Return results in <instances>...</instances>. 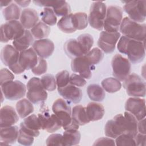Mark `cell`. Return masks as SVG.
<instances>
[{
    "instance_id": "41",
    "label": "cell",
    "mask_w": 146,
    "mask_h": 146,
    "mask_svg": "<svg viewBox=\"0 0 146 146\" xmlns=\"http://www.w3.org/2000/svg\"><path fill=\"white\" fill-rule=\"evenodd\" d=\"M40 80L42 85L46 90L53 91L56 89L57 85L55 78L53 75L47 74L42 76Z\"/></svg>"
},
{
    "instance_id": "22",
    "label": "cell",
    "mask_w": 146,
    "mask_h": 146,
    "mask_svg": "<svg viewBox=\"0 0 146 146\" xmlns=\"http://www.w3.org/2000/svg\"><path fill=\"white\" fill-rule=\"evenodd\" d=\"M38 55L33 47L20 52L19 62L25 70L33 68L38 63Z\"/></svg>"
},
{
    "instance_id": "46",
    "label": "cell",
    "mask_w": 146,
    "mask_h": 146,
    "mask_svg": "<svg viewBox=\"0 0 146 146\" xmlns=\"http://www.w3.org/2000/svg\"><path fill=\"white\" fill-rule=\"evenodd\" d=\"M46 143L47 145L63 146L62 135L59 133H52L47 138Z\"/></svg>"
},
{
    "instance_id": "4",
    "label": "cell",
    "mask_w": 146,
    "mask_h": 146,
    "mask_svg": "<svg viewBox=\"0 0 146 146\" xmlns=\"http://www.w3.org/2000/svg\"><path fill=\"white\" fill-rule=\"evenodd\" d=\"M119 29L124 36L129 39L140 42L145 40L146 25L145 23L135 22L126 17L123 19Z\"/></svg>"
},
{
    "instance_id": "43",
    "label": "cell",
    "mask_w": 146,
    "mask_h": 146,
    "mask_svg": "<svg viewBox=\"0 0 146 146\" xmlns=\"http://www.w3.org/2000/svg\"><path fill=\"white\" fill-rule=\"evenodd\" d=\"M70 74L67 70H63L56 74L55 79L58 88L63 87L70 83Z\"/></svg>"
},
{
    "instance_id": "44",
    "label": "cell",
    "mask_w": 146,
    "mask_h": 146,
    "mask_svg": "<svg viewBox=\"0 0 146 146\" xmlns=\"http://www.w3.org/2000/svg\"><path fill=\"white\" fill-rule=\"evenodd\" d=\"M47 70V61L42 58L38 57V61L36 65L31 69L33 73L37 76L41 75L46 72Z\"/></svg>"
},
{
    "instance_id": "36",
    "label": "cell",
    "mask_w": 146,
    "mask_h": 146,
    "mask_svg": "<svg viewBox=\"0 0 146 146\" xmlns=\"http://www.w3.org/2000/svg\"><path fill=\"white\" fill-rule=\"evenodd\" d=\"M102 88L108 93H115L119 91L121 88L120 82L115 78L110 77L102 81Z\"/></svg>"
},
{
    "instance_id": "52",
    "label": "cell",
    "mask_w": 146,
    "mask_h": 146,
    "mask_svg": "<svg viewBox=\"0 0 146 146\" xmlns=\"http://www.w3.org/2000/svg\"><path fill=\"white\" fill-rule=\"evenodd\" d=\"M14 2L18 5L23 7L28 6L31 3V1H14Z\"/></svg>"
},
{
    "instance_id": "51",
    "label": "cell",
    "mask_w": 146,
    "mask_h": 146,
    "mask_svg": "<svg viewBox=\"0 0 146 146\" xmlns=\"http://www.w3.org/2000/svg\"><path fill=\"white\" fill-rule=\"evenodd\" d=\"M137 131L139 133L142 134H145V119L144 118L139 120V123H137Z\"/></svg>"
},
{
    "instance_id": "33",
    "label": "cell",
    "mask_w": 146,
    "mask_h": 146,
    "mask_svg": "<svg viewBox=\"0 0 146 146\" xmlns=\"http://www.w3.org/2000/svg\"><path fill=\"white\" fill-rule=\"evenodd\" d=\"M87 92L89 98L94 102H102L106 96L104 89L96 84H90L87 87Z\"/></svg>"
},
{
    "instance_id": "2",
    "label": "cell",
    "mask_w": 146,
    "mask_h": 146,
    "mask_svg": "<svg viewBox=\"0 0 146 146\" xmlns=\"http://www.w3.org/2000/svg\"><path fill=\"white\" fill-rule=\"evenodd\" d=\"M117 48L120 53L127 55L132 64L139 63L145 58V42L131 39L123 35L119 38Z\"/></svg>"
},
{
    "instance_id": "42",
    "label": "cell",
    "mask_w": 146,
    "mask_h": 146,
    "mask_svg": "<svg viewBox=\"0 0 146 146\" xmlns=\"http://www.w3.org/2000/svg\"><path fill=\"white\" fill-rule=\"evenodd\" d=\"M115 144L117 146L136 145L134 137L128 134H121L117 136L115 140Z\"/></svg>"
},
{
    "instance_id": "18",
    "label": "cell",
    "mask_w": 146,
    "mask_h": 146,
    "mask_svg": "<svg viewBox=\"0 0 146 146\" xmlns=\"http://www.w3.org/2000/svg\"><path fill=\"white\" fill-rule=\"evenodd\" d=\"M19 129L33 137H38L41 129L38 116L32 114L25 117L21 123Z\"/></svg>"
},
{
    "instance_id": "12",
    "label": "cell",
    "mask_w": 146,
    "mask_h": 146,
    "mask_svg": "<svg viewBox=\"0 0 146 146\" xmlns=\"http://www.w3.org/2000/svg\"><path fill=\"white\" fill-rule=\"evenodd\" d=\"M2 94L10 100H17L22 98L26 94V87L19 80H12L1 85Z\"/></svg>"
},
{
    "instance_id": "16",
    "label": "cell",
    "mask_w": 146,
    "mask_h": 146,
    "mask_svg": "<svg viewBox=\"0 0 146 146\" xmlns=\"http://www.w3.org/2000/svg\"><path fill=\"white\" fill-rule=\"evenodd\" d=\"M41 129L48 133L54 132L62 127L59 119L54 113L50 115L48 112H44L38 115Z\"/></svg>"
},
{
    "instance_id": "23",
    "label": "cell",
    "mask_w": 146,
    "mask_h": 146,
    "mask_svg": "<svg viewBox=\"0 0 146 146\" xmlns=\"http://www.w3.org/2000/svg\"><path fill=\"white\" fill-rule=\"evenodd\" d=\"M19 117L13 107L5 106L0 111V127L12 126L18 122Z\"/></svg>"
},
{
    "instance_id": "3",
    "label": "cell",
    "mask_w": 146,
    "mask_h": 146,
    "mask_svg": "<svg viewBox=\"0 0 146 146\" xmlns=\"http://www.w3.org/2000/svg\"><path fill=\"white\" fill-rule=\"evenodd\" d=\"M54 113L59 119L62 127L64 130L78 129L79 125L76 123L71 116L70 106L63 99H58L52 106Z\"/></svg>"
},
{
    "instance_id": "45",
    "label": "cell",
    "mask_w": 146,
    "mask_h": 146,
    "mask_svg": "<svg viewBox=\"0 0 146 146\" xmlns=\"http://www.w3.org/2000/svg\"><path fill=\"white\" fill-rule=\"evenodd\" d=\"M34 137H33V136L26 133V132L19 129L17 141L20 144L26 146H29L33 144L34 140Z\"/></svg>"
},
{
    "instance_id": "8",
    "label": "cell",
    "mask_w": 146,
    "mask_h": 146,
    "mask_svg": "<svg viewBox=\"0 0 146 146\" xmlns=\"http://www.w3.org/2000/svg\"><path fill=\"white\" fill-rule=\"evenodd\" d=\"M122 20V8L118 6H110L107 8L103 29L110 33L118 32Z\"/></svg>"
},
{
    "instance_id": "19",
    "label": "cell",
    "mask_w": 146,
    "mask_h": 146,
    "mask_svg": "<svg viewBox=\"0 0 146 146\" xmlns=\"http://www.w3.org/2000/svg\"><path fill=\"white\" fill-rule=\"evenodd\" d=\"M58 91L64 99L74 104L79 103L82 99L81 89L70 83L63 87L58 88Z\"/></svg>"
},
{
    "instance_id": "21",
    "label": "cell",
    "mask_w": 146,
    "mask_h": 146,
    "mask_svg": "<svg viewBox=\"0 0 146 146\" xmlns=\"http://www.w3.org/2000/svg\"><path fill=\"white\" fill-rule=\"evenodd\" d=\"M19 51L13 46L7 44L5 46L1 52V59L2 62L9 68L19 63Z\"/></svg>"
},
{
    "instance_id": "20",
    "label": "cell",
    "mask_w": 146,
    "mask_h": 146,
    "mask_svg": "<svg viewBox=\"0 0 146 146\" xmlns=\"http://www.w3.org/2000/svg\"><path fill=\"white\" fill-rule=\"evenodd\" d=\"M33 48L39 57L43 59L47 58L52 54L54 51V44L49 39H38L34 42Z\"/></svg>"
},
{
    "instance_id": "35",
    "label": "cell",
    "mask_w": 146,
    "mask_h": 146,
    "mask_svg": "<svg viewBox=\"0 0 146 146\" xmlns=\"http://www.w3.org/2000/svg\"><path fill=\"white\" fill-rule=\"evenodd\" d=\"M57 26L62 32L71 34L76 31L72 21V14L62 17L58 22Z\"/></svg>"
},
{
    "instance_id": "25",
    "label": "cell",
    "mask_w": 146,
    "mask_h": 146,
    "mask_svg": "<svg viewBox=\"0 0 146 146\" xmlns=\"http://www.w3.org/2000/svg\"><path fill=\"white\" fill-rule=\"evenodd\" d=\"M19 129L16 125L1 127L0 140L6 145L14 144L18 139Z\"/></svg>"
},
{
    "instance_id": "34",
    "label": "cell",
    "mask_w": 146,
    "mask_h": 146,
    "mask_svg": "<svg viewBox=\"0 0 146 146\" xmlns=\"http://www.w3.org/2000/svg\"><path fill=\"white\" fill-rule=\"evenodd\" d=\"M50 31L51 29L48 25L42 21H39L31 29V33L35 38L42 39L47 37L50 34Z\"/></svg>"
},
{
    "instance_id": "53",
    "label": "cell",
    "mask_w": 146,
    "mask_h": 146,
    "mask_svg": "<svg viewBox=\"0 0 146 146\" xmlns=\"http://www.w3.org/2000/svg\"><path fill=\"white\" fill-rule=\"evenodd\" d=\"M13 2L12 1H1V7L5 6H8L10 4H11Z\"/></svg>"
},
{
    "instance_id": "17",
    "label": "cell",
    "mask_w": 146,
    "mask_h": 146,
    "mask_svg": "<svg viewBox=\"0 0 146 146\" xmlns=\"http://www.w3.org/2000/svg\"><path fill=\"white\" fill-rule=\"evenodd\" d=\"M71 70L74 72L79 73L84 79H89L92 77V68L85 56L72 59L71 64Z\"/></svg>"
},
{
    "instance_id": "37",
    "label": "cell",
    "mask_w": 146,
    "mask_h": 146,
    "mask_svg": "<svg viewBox=\"0 0 146 146\" xmlns=\"http://www.w3.org/2000/svg\"><path fill=\"white\" fill-rule=\"evenodd\" d=\"M72 21L76 30H82L86 29L88 23V16L84 12H78L72 14Z\"/></svg>"
},
{
    "instance_id": "13",
    "label": "cell",
    "mask_w": 146,
    "mask_h": 146,
    "mask_svg": "<svg viewBox=\"0 0 146 146\" xmlns=\"http://www.w3.org/2000/svg\"><path fill=\"white\" fill-rule=\"evenodd\" d=\"M120 37L119 32L110 33L103 31L100 33L98 40V46L103 52L111 54L114 51L119 39Z\"/></svg>"
},
{
    "instance_id": "6",
    "label": "cell",
    "mask_w": 146,
    "mask_h": 146,
    "mask_svg": "<svg viewBox=\"0 0 146 146\" xmlns=\"http://www.w3.org/2000/svg\"><path fill=\"white\" fill-rule=\"evenodd\" d=\"M106 13L107 6L104 2L100 1L94 2L90 7L88 17V21L90 26L99 31L102 30Z\"/></svg>"
},
{
    "instance_id": "15",
    "label": "cell",
    "mask_w": 146,
    "mask_h": 146,
    "mask_svg": "<svg viewBox=\"0 0 146 146\" xmlns=\"http://www.w3.org/2000/svg\"><path fill=\"white\" fill-rule=\"evenodd\" d=\"M33 2L36 6L45 7H52L55 14L58 17H64L71 13L70 5L65 1L36 0Z\"/></svg>"
},
{
    "instance_id": "39",
    "label": "cell",
    "mask_w": 146,
    "mask_h": 146,
    "mask_svg": "<svg viewBox=\"0 0 146 146\" xmlns=\"http://www.w3.org/2000/svg\"><path fill=\"white\" fill-rule=\"evenodd\" d=\"M84 55L91 50L94 44V38L89 34H83L80 35L76 39Z\"/></svg>"
},
{
    "instance_id": "26",
    "label": "cell",
    "mask_w": 146,
    "mask_h": 146,
    "mask_svg": "<svg viewBox=\"0 0 146 146\" xmlns=\"http://www.w3.org/2000/svg\"><path fill=\"white\" fill-rule=\"evenodd\" d=\"M86 113L90 121H95L102 119L104 115L103 106L96 102H90L86 107Z\"/></svg>"
},
{
    "instance_id": "31",
    "label": "cell",
    "mask_w": 146,
    "mask_h": 146,
    "mask_svg": "<svg viewBox=\"0 0 146 146\" xmlns=\"http://www.w3.org/2000/svg\"><path fill=\"white\" fill-rule=\"evenodd\" d=\"M16 110L21 118H25L34 112L33 103L27 99H22L16 104Z\"/></svg>"
},
{
    "instance_id": "48",
    "label": "cell",
    "mask_w": 146,
    "mask_h": 146,
    "mask_svg": "<svg viewBox=\"0 0 146 146\" xmlns=\"http://www.w3.org/2000/svg\"><path fill=\"white\" fill-rule=\"evenodd\" d=\"M70 83L76 87H83L86 84V80L80 75L72 74L70 76Z\"/></svg>"
},
{
    "instance_id": "30",
    "label": "cell",
    "mask_w": 146,
    "mask_h": 146,
    "mask_svg": "<svg viewBox=\"0 0 146 146\" xmlns=\"http://www.w3.org/2000/svg\"><path fill=\"white\" fill-rule=\"evenodd\" d=\"M81 135L78 129L65 130L62 135L63 146L78 145L80 143Z\"/></svg>"
},
{
    "instance_id": "40",
    "label": "cell",
    "mask_w": 146,
    "mask_h": 146,
    "mask_svg": "<svg viewBox=\"0 0 146 146\" xmlns=\"http://www.w3.org/2000/svg\"><path fill=\"white\" fill-rule=\"evenodd\" d=\"M40 16L42 22L48 26H54L56 23V16L50 7H44L40 13Z\"/></svg>"
},
{
    "instance_id": "1",
    "label": "cell",
    "mask_w": 146,
    "mask_h": 146,
    "mask_svg": "<svg viewBox=\"0 0 146 146\" xmlns=\"http://www.w3.org/2000/svg\"><path fill=\"white\" fill-rule=\"evenodd\" d=\"M137 120L128 111L123 114H117L107 121L104 127L106 136L116 139L121 134H128L133 137L137 133Z\"/></svg>"
},
{
    "instance_id": "7",
    "label": "cell",
    "mask_w": 146,
    "mask_h": 146,
    "mask_svg": "<svg viewBox=\"0 0 146 146\" xmlns=\"http://www.w3.org/2000/svg\"><path fill=\"white\" fill-rule=\"evenodd\" d=\"M26 88V96L32 103L39 104L46 100L48 94L42 85L40 79L33 77L27 82Z\"/></svg>"
},
{
    "instance_id": "14",
    "label": "cell",
    "mask_w": 146,
    "mask_h": 146,
    "mask_svg": "<svg viewBox=\"0 0 146 146\" xmlns=\"http://www.w3.org/2000/svg\"><path fill=\"white\" fill-rule=\"evenodd\" d=\"M125 109L139 121L145 117V100L138 97L129 98L125 102Z\"/></svg>"
},
{
    "instance_id": "50",
    "label": "cell",
    "mask_w": 146,
    "mask_h": 146,
    "mask_svg": "<svg viewBox=\"0 0 146 146\" xmlns=\"http://www.w3.org/2000/svg\"><path fill=\"white\" fill-rule=\"evenodd\" d=\"M136 145L145 146L146 145V135L145 134H142L137 132V133L134 137Z\"/></svg>"
},
{
    "instance_id": "27",
    "label": "cell",
    "mask_w": 146,
    "mask_h": 146,
    "mask_svg": "<svg viewBox=\"0 0 146 146\" xmlns=\"http://www.w3.org/2000/svg\"><path fill=\"white\" fill-rule=\"evenodd\" d=\"M33 43V36L31 31L28 30H25L23 35L13 41V46L20 52L29 48Z\"/></svg>"
},
{
    "instance_id": "49",
    "label": "cell",
    "mask_w": 146,
    "mask_h": 146,
    "mask_svg": "<svg viewBox=\"0 0 146 146\" xmlns=\"http://www.w3.org/2000/svg\"><path fill=\"white\" fill-rule=\"evenodd\" d=\"M115 142L114 140L110 137H100L95 140L93 145H112L115 146Z\"/></svg>"
},
{
    "instance_id": "28",
    "label": "cell",
    "mask_w": 146,
    "mask_h": 146,
    "mask_svg": "<svg viewBox=\"0 0 146 146\" xmlns=\"http://www.w3.org/2000/svg\"><path fill=\"white\" fill-rule=\"evenodd\" d=\"M64 50L67 56L72 59L84 55L78 40L75 39L67 40L64 44Z\"/></svg>"
},
{
    "instance_id": "32",
    "label": "cell",
    "mask_w": 146,
    "mask_h": 146,
    "mask_svg": "<svg viewBox=\"0 0 146 146\" xmlns=\"http://www.w3.org/2000/svg\"><path fill=\"white\" fill-rule=\"evenodd\" d=\"M2 14L4 19L7 21H17L21 17V9L17 4L13 2L3 9Z\"/></svg>"
},
{
    "instance_id": "29",
    "label": "cell",
    "mask_w": 146,
    "mask_h": 146,
    "mask_svg": "<svg viewBox=\"0 0 146 146\" xmlns=\"http://www.w3.org/2000/svg\"><path fill=\"white\" fill-rule=\"evenodd\" d=\"M71 116L79 125H84L90 122L86 113V107L82 105H76L72 108Z\"/></svg>"
},
{
    "instance_id": "11",
    "label": "cell",
    "mask_w": 146,
    "mask_h": 146,
    "mask_svg": "<svg viewBox=\"0 0 146 146\" xmlns=\"http://www.w3.org/2000/svg\"><path fill=\"white\" fill-rule=\"evenodd\" d=\"M111 66L113 76L119 81L123 82L131 73V62L120 54H117L113 56Z\"/></svg>"
},
{
    "instance_id": "47",
    "label": "cell",
    "mask_w": 146,
    "mask_h": 146,
    "mask_svg": "<svg viewBox=\"0 0 146 146\" xmlns=\"http://www.w3.org/2000/svg\"><path fill=\"white\" fill-rule=\"evenodd\" d=\"M14 79V74L7 68H3L0 71V84L6 83L7 82L12 81Z\"/></svg>"
},
{
    "instance_id": "9",
    "label": "cell",
    "mask_w": 146,
    "mask_h": 146,
    "mask_svg": "<svg viewBox=\"0 0 146 146\" xmlns=\"http://www.w3.org/2000/svg\"><path fill=\"white\" fill-rule=\"evenodd\" d=\"M125 3L123 10L126 12L131 20L142 23L146 18V1H123Z\"/></svg>"
},
{
    "instance_id": "10",
    "label": "cell",
    "mask_w": 146,
    "mask_h": 146,
    "mask_svg": "<svg viewBox=\"0 0 146 146\" xmlns=\"http://www.w3.org/2000/svg\"><path fill=\"white\" fill-rule=\"evenodd\" d=\"M25 31L19 21H7L1 26V42L6 43L10 40H15L23 35Z\"/></svg>"
},
{
    "instance_id": "38",
    "label": "cell",
    "mask_w": 146,
    "mask_h": 146,
    "mask_svg": "<svg viewBox=\"0 0 146 146\" xmlns=\"http://www.w3.org/2000/svg\"><path fill=\"white\" fill-rule=\"evenodd\" d=\"M103 51L97 47L94 48L84 55L90 64L94 67V66L99 63L104 58Z\"/></svg>"
},
{
    "instance_id": "5",
    "label": "cell",
    "mask_w": 146,
    "mask_h": 146,
    "mask_svg": "<svg viewBox=\"0 0 146 146\" xmlns=\"http://www.w3.org/2000/svg\"><path fill=\"white\" fill-rule=\"evenodd\" d=\"M123 87L132 97H145L146 84L144 80L135 73L130 74L123 81Z\"/></svg>"
},
{
    "instance_id": "24",
    "label": "cell",
    "mask_w": 146,
    "mask_h": 146,
    "mask_svg": "<svg viewBox=\"0 0 146 146\" xmlns=\"http://www.w3.org/2000/svg\"><path fill=\"white\" fill-rule=\"evenodd\" d=\"M39 21V16L36 10L33 9H25L21 12L20 22L26 29H32Z\"/></svg>"
}]
</instances>
